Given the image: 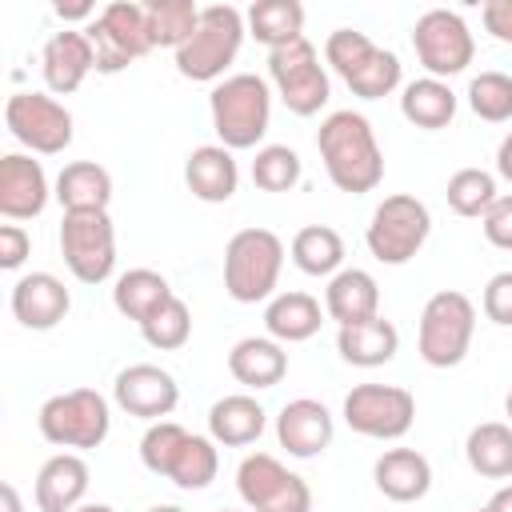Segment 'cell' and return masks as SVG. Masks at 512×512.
Instances as JSON below:
<instances>
[{
  "instance_id": "cell-1",
  "label": "cell",
  "mask_w": 512,
  "mask_h": 512,
  "mask_svg": "<svg viewBox=\"0 0 512 512\" xmlns=\"http://www.w3.org/2000/svg\"><path fill=\"white\" fill-rule=\"evenodd\" d=\"M316 148H320V160H324L328 180H332L340 192H348V196H364V192H372V188L384 180V152H380V140H376L368 116H360V112H352V108L328 112V116L320 120Z\"/></svg>"
},
{
  "instance_id": "cell-2",
  "label": "cell",
  "mask_w": 512,
  "mask_h": 512,
  "mask_svg": "<svg viewBox=\"0 0 512 512\" xmlns=\"http://www.w3.org/2000/svg\"><path fill=\"white\" fill-rule=\"evenodd\" d=\"M140 464L180 492H204L220 472V452L212 436H196L176 420H156L140 436Z\"/></svg>"
},
{
  "instance_id": "cell-3",
  "label": "cell",
  "mask_w": 512,
  "mask_h": 512,
  "mask_svg": "<svg viewBox=\"0 0 512 512\" xmlns=\"http://www.w3.org/2000/svg\"><path fill=\"white\" fill-rule=\"evenodd\" d=\"M208 112L220 144L228 152L260 148L268 124H272V88L256 72H232L208 92Z\"/></svg>"
},
{
  "instance_id": "cell-4",
  "label": "cell",
  "mask_w": 512,
  "mask_h": 512,
  "mask_svg": "<svg viewBox=\"0 0 512 512\" xmlns=\"http://www.w3.org/2000/svg\"><path fill=\"white\" fill-rule=\"evenodd\" d=\"M244 36H248V24H244L240 8H232V4L200 8L196 32L172 52L176 56V72L184 80H196V84H220L224 72L232 68V60L240 56Z\"/></svg>"
},
{
  "instance_id": "cell-5",
  "label": "cell",
  "mask_w": 512,
  "mask_h": 512,
  "mask_svg": "<svg viewBox=\"0 0 512 512\" xmlns=\"http://www.w3.org/2000/svg\"><path fill=\"white\" fill-rule=\"evenodd\" d=\"M280 272H284V240L272 228H240L224 244V292L236 304L272 300Z\"/></svg>"
},
{
  "instance_id": "cell-6",
  "label": "cell",
  "mask_w": 512,
  "mask_h": 512,
  "mask_svg": "<svg viewBox=\"0 0 512 512\" xmlns=\"http://www.w3.org/2000/svg\"><path fill=\"white\" fill-rule=\"evenodd\" d=\"M476 336V304L456 292L440 288L428 296L420 312V332H416V352L428 368H456Z\"/></svg>"
},
{
  "instance_id": "cell-7",
  "label": "cell",
  "mask_w": 512,
  "mask_h": 512,
  "mask_svg": "<svg viewBox=\"0 0 512 512\" xmlns=\"http://www.w3.org/2000/svg\"><path fill=\"white\" fill-rule=\"evenodd\" d=\"M432 232V212L424 200H416L412 192H392L372 208V220L364 228V244L380 264H408Z\"/></svg>"
},
{
  "instance_id": "cell-8",
  "label": "cell",
  "mask_w": 512,
  "mask_h": 512,
  "mask_svg": "<svg viewBox=\"0 0 512 512\" xmlns=\"http://www.w3.org/2000/svg\"><path fill=\"white\" fill-rule=\"evenodd\" d=\"M36 424L56 448H100L112 432V408L96 388H68L40 404Z\"/></svg>"
},
{
  "instance_id": "cell-9",
  "label": "cell",
  "mask_w": 512,
  "mask_h": 512,
  "mask_svg": "<svg viewBox=\"0 0 512 512\" xmlns=\"http://www.w3.org/2000/svg\"><path fill=\"white\" fill-rule=\"evenodd\" d=\"M92 48H96V72L104 76H116L124 72L132 60L148 56L156 44H152V32H148V12L144 4L136 0H112L96 12L92 24H84Z\"/></svg>"
},
{
  "instance_id": "cell-10",
  "label": "cell",
  "mask_w": 512,
  "mask_h": 512,
  "mask_svg": "<svg viewBox=\"0 0 512 512\" xmlns=\"http://www.w3.org/2000/svg\"><path fill=\"white\" fill-rule=\"evenodd\" d=\"M236 492L248 512H312V488L272 452H248L236 468Z\"/></svg>"
},
{
  "instance_id": "cell-11",
  "label": "cell",
  "mask_w": 512,
  "mask_h": 512,
  "mask_svg": "<svg viewBox=\"0 0 512 512\" xmlns=\"http://www.w3.org/2000/svg\"><path fill=\"white\" fill-rule=\"evenodd\" d=\"M268 80L292 116H316L332 96V80L312 40H296L288 48L268 52Z\"/></svg>"
},
{
  "instance_id": "cell-12",
  "label": "cell",
  "mask_w": 512,
  "mask_h": 512,
  "mask_svg": "<svg viewBox=\"0 0 512 512\" xmlns=\"http://www.w3.org/2000/svg\"><path fill=\"white\" fill-rule=\"evenodd\" d=\"M60 256L80 284H104L116 272V228L108 212H64Z\"/></svg>"
},
{
  "instance_id": "cell-13",
  "label": "cell",
  "mask_w": 512,
  "mask_h": 512,
  "mask_svg": "<svg viewBox=\"0 0 512 512\" xmlns=\"http://www.w3.org/2000/svg\"><path fill=\"white\" fill-rule=\"evenodd\" d=\"M344 424L368 440H400L416 424V396L400 384H356L340 408Z\"/></svg>"
},
{
  "instance_id": "cell-14",
  "label": "cell",
  "mask_w": 512,
  "mask_h": 512,
  "mask_svg": "<svg viewBox=\"0 0 512 512\" xmlns=\"http://www.w3.org/2000/svg\"><path fill=\"white\" fill-rule=\"evenodd\" d=\"M412 48H416V60L424 64V72L436 76V80L460 76L476 60L472 28L452 8H428L412 24Z\"/></svg>"
},
{
  "instance_id": "cell-15",
  "label": "cell",
  "mask_w": 512,
  "mask_h": 512,
  "mask_svg": "<svg viewBox=\"0 0 512 512\" xmlns=\"http://www.w3.org/2000/svg\"><path fill=\"white\" fill-rule=\"evenodd\" d=\"M4 124L36 156H60L72 144V112L52 92H12Z\"/></svg>"
},
{
  "instance_id": "cell-16",
  "label": "cell",
  "mask_w": 512,
  "mask_h": 512,
  "mask_svg": "<svg viewBox=\"0 0 512 512\" xmlns=\"http://www.w3.org/2000/svg\"><path fill=\"white\" fill-rule=\"evenodd\" d=\"M112 400L120 412L136 416V420H164L176 412L180 404V384L168 368L160 364H128L116 372V384H112Z\"/></svg>"
},
{
  "instance_id": "cell-17",
  "label": "cell",
  "mask_w": 512,
  "mask_h": 512,
  "mask_svg": "<svg viewBox=\"0 0 512 512\" xmlns=\"http://www.w3.org/2000/svg\"><path fill=\"white\" fill-rule=\"evenodd\" d=\"M48 200H52V184H48L40 160H32L24 152L0 156V216L8 224L40 216L48 208Z\"/></svg>"
},
{
  "instance_id": "cell-18",
  "label": "cell",
  "mask_w": 512,
  "mask_h": 512,
  "mask_svg": "<svg viewBox=\"0 0 512 512\" xmlns=\"http://www.w3.org/2000/svg\"><path fill=\"white\" fill-rule=\"evenodd\" d=\"M332 436H336V420H332V412H328L320 400H312V396L288 400V404L280 408V416H276V440H280V448H284L292 460H312V456H320V452L332 444Z\"/></svg>"
},
{
  "instance_id": "cell-19",
  "label": "cell",
  "mask_w": 512,
  "mask_h": 512,
  "mask_svg": "<svg viewBox=\"0 0 512 512\" xmlns=\"http://www.w3.org/2000/svg\"><path fill=\"white\" fill-rule=\"evenodd\" d=\"M40 72H44V84L52 96H72L88 80V72H96V48H92L88 32L84 28L52 32L40 52Z\"/></svg>"
},
{
  "instance_id": "cell-20",
  "label": "cell",
  "mask_w": 512,
  "mask_h": 512,
  "mask_svg": "<svg viewBox=\"0 0 512 512\" xmlns=\"http://www.w3.org/2000/svg\"><path fill=\"white\" fill-rule=\"evenodd\" d=\"M8 308L28 332H52L72 308V292L52 272H28L12 284Z\"/></svg>"
},
{
  "instance_id": "cell-21",
  "label": "cell",
  "mask_w": 512,
  "mask_h": 512,
  "mask_svg": "<svg viewBox=\"0 0 512 512\" xmlns=\"http://www.w3.org/2000/svg\"><path fill=\"white\" fill-rule=\"evenodd\" d=\"M88 460L76 456V452H56L40 464L36 472V484H32V496H36V508L40 512H76L84 504V492H88Z\"/></svg>"
},
{
  "instance_id": "cell-22",
  "label": "cell",
  "mask_w": 512,
  "mask_h": 512,
  "mask_svg": "<svg viewBox=\"0 0 512 512\" xmlns=\"http://www.w3.org/2000/svg\"><path fill=\"white\" fill-rule=\"evenodd\" d=\"M376 492L388 496L392 504H416L432 488V464L416 448H384L372 464Z\"/></svg>"
},
{
  "instance_id": "cell-23",
  "label": "cell",
  "mask_w": 512,
  "mask_h": 512,
  "mask_svg": "<svg viewBox=\"0 0 512 512\" xmlns=\"http://www.w3.org/2000/svg\"><path fill=\"white\" fill-rule=\"evenodd\" d=\"M184 184L196 200L204 204H224L236 196L240 188V168H236V156L224 148V144H200L188 152L184 160Z\"/></svg>"
},
{
  "instance_id": "cell-24",
  "label": "cell",
  "mask_w": 512,
  "mask_h": 512,
  "mask_svg": "<svg viewBox=\"0 0 512 512\" xmlns=\"http://www.w3.org/2000/svg\"><path fill=\"white\" fill-rule=\"evenodd\" d=\"M52 196L64 212H108L112 204V172L96 160H72L60 168Z\"/></svg>"
},
{
  "instance_id": "cell-25",
  "label": "cell",
  "mask_w": 512,
  "mask_h": 512,
  "mask_svg": "<svg viewBox=\"0 0 512 512\" xmlns=\"http://www.w3.org/2000/svg\"><path fill=\"white\" fill-rule=\"evenodd\" d=\"M324 312L344 328L380 316V284L364 268H340L324 288Z\"/></svg>"
},
{
  "instance_id": "cell-26",
  "label": "cell",
  "mask_w": 512,
  "mask_h": 512,
  "mask_svg": "<svg viewBox=\"0 0 512 512\" xmlns=\"http://www.w3.org/2000/svg\"><path fill=\"white\" fill-rule=\"evenodd\" d=\"M228 372L244 388H276L288 376V352L272 336H244L228 352Z\"/></svg>"
},
{
  "instance_id": "cell-27",
  "label": "cell",
  "mask_w": 512,
  "mask_h": 512,
  "mask_svg": "<svg viewBox=\"0 0 512 512\" xmlns=\"http://www.w3.org/2000/svg\"><path fill=\"white\" fill-rule=\"evenodd\" d=\"M268 424V412L256 396L248 392H232V396H220L212 408H208V436L224 448H248L260 440Z\"/></svg>"
},
{
  "instance_id": "cell-28",
  "label": "cell",
  "mask_w": 512,
  "mask_h": 512,
  "mask_svg": "<svg viewBox=\"0 0 512 512\" xmlns=\"http://www.w3.org/2000/svg\"><path fill=\"white\" fill-rule=\"evenodd\" d=\"M336 352L352 368H380L400 352V332L384 316H372V320H360V324H344L336 332Z\"/></svg>"
},
{
  "instance_id": "cell-29",
  "label": "cell",
  "mask_w": 512,
  "mask_h": 512,
  "mask_svg": "<svg viewBox=\"0 0 512 512\" xmlns=\"http://www.w3.org/2000/svg\"><path fill=\"white\" fill-rule=\"evenodd\" d=\"M324 308L312 292H276L268 304H264V328L272 340L280 344H300V340H312L324 324Z\"/></svg>"
},
{
  "instance_id": "cell-30",
  "label": "cell",
  "mask_w": 512,
  "mask_h": 512,
  "mask_svg": "<svg viewBox=\"0 0 512 512\" xmlns=\"http://www.w3.org/2000/svg\"><path fill=\"white\" fill-rule=\"evenodd\" d=\"M400 116H404L412 128L440 132V128H448L452 116H456V92L448 88V80H436V76L408 80V84L400 88Z\"/></svg>"
},
{
  "instance_id": "cell-31",
  "label": "cell",
  "mask_w": 512,
  "mask_h": 512,
  "mask_svg": "<svg viewBox=\"0 0 512 512\" xmlns=\"http://www.w3.org/2000/svg\"><path fill=\"white\" fill-rule=\"evenodd\" d=\"M172 296H176L172 284L156 268H128L112 284V308L124 320H136V324H144L152 312H160Z\"/></svg>"
},
{
  "instance_id": "cell-32",
  "label": "cell",
  "mask_w": 512,
  "mask_h": 512,
  "mask_svg": "<svg viewBox=\"0 0 512 512\" xmlns=\"http://www.w3.org/2000/svg\"><path fill=\"white\" fill-rule=\"evenodd\" d=\"M244 24H248V36H256V44L276 52V48L304 40V4L300 0H256L244 12Z\"/></svg>"
},
{
  "instance_id": "cell-33",
  "label": "cell",
  "mask_w": 512,
  "mask_h": 512,
  "mask_svg": "<svg viewBox=\"0 0 512 512\" xmlns=\"http://www.w3.org/2000/svg\"><path fill=\"white\" fill-rule=\"evenodd\" d=\"M464 460L484 480H508L512 476V424L508 420H484L464 440Z\"/></svg>"
},
{
  "instance_id": "cell-34",
  "label": "cell",
  "mask_w": 512,
  "mask_h": 512,
  "mask_svg": "<svg viewBox=\"0 0 512 512\" xmlns=\"http://www.w3.org/2000/svg\"><path fill=\"white\" fill-rule=\"evenodd\" d=\"M292 264L304 276H336L344 268V236L332 224H304L288 244Z\"/></svg>"
},
{
  "instance_id": "cell-35",
  "label": "cell",
  "mask_w": 512,
  "mask_h": 512,
  "mask_svg": "<svg viewBox=\"0 0 512 512\" xmlns=\"http://www.w3.org/2000/svg\"><path fill=\"white\" fill-rule=\"evenodd\" d=\"M144 12H148L152 44L156 48H172V52L200 24V4H192V0H144Z\"/></svg>"
},
{
  "instance_id": "cell-36",
  "label": "cell",
  "mask_w": 512,
  "mask_h": 512,
  "mask_svg": "<svg viewBox=\"0 0 512 512\" xmlns=\"http://www.w3.org/2000/svg\"><path fill=\"white\" fill-rule=\"evenodd\" d=\"M444 196H448V208H452L456 216L480 220V216L496 204L500 192H496V176H492L488 168H456V172L448 176Z\"/></svg>"
},
{
  "instance_id": "cell-37",
  "label": "cell",
  "mask_w": 512,
  "mask_h": 512,
  "mask_svg": "<svg viewBox=\"0 0 512 512\" xmlns=\"http://www.w3.org/2000/svg\"><path fill=\"white\" fill-rule=\"evenodd\" d=\"M304 176V164L296 156V148L288 144H260L256 160H252V184L260 192H292Z\"/></svg>"
},
{
  "instance_id": "cell-38",
  "label": "cell",
  "mask_w": 512,
  "mask_h": 512,
  "mask_svg": "<svg viewBox=\"0 0 512 512\" xmlns=\"http://www.w3.org/2000/svg\"><path fill=\"white\" fill-rule=\"evenodd\" d=\"M140 336H144V344L156 348V352H176V348H184V344L192 340V308H188L180 296H172L160 312H152V316L140 324Z\"/></svg>"
},
{
  "instance_id": "cell-39",
  "label": "cell",
  "mask_w": 512,
  "mask_h": 512,
  "mask_svg": "<svg viewBox=\"0 0 512 512\" xmlns=\"http://www.w3.org/2000/svg\"><path fill=\"white\" fill-rule=\"evenodd\" d=\"M468 108L488 120V124H508L512 120V76L508 72H480L468 80Z\"/></svg>"
},
{
  "instance_id": "cell-40",
  "label": "cell",
  "mask_w": 512,
  "mask_h": 512,
  "mask_svg": "<svg viewBox=\"0 0 512 512\" xmlns=\"http://www.w3.org/2000/svg\"><path fill=\"white\" fill-rule=\"evenodd\" d=\"M400 80H404V72H400V56L388 52V48H376L372 60H368L356 76H348L344 84H348L352 96H360V100H384V96H392V92L400 88Z\"/></svg>"
},
{
  "instance_id": "cell-41",
  "label": "cell",
  "mask_w": 512,
  "mask_h": 512,
  "mask_svg": "<svg viewBox=\"0 0 512 512\" xmlns=\"http://www.w3.org/2000/svg\"><path fill=\"white\" fill-rule=\"evenodd\" d=\"M376 48H380V44H372L364 32H356V28H336V32H328V40H324V64H328L340 80H348V76H356V72L372 60Z\"/></svg>"
},
{
  "instance_id": "cell-42",
  "label": "cell",
  "mask_w": 512,
  "mask_h": 512,
  "mask_svg": "<svg viewBox=\"0 0 512 512\" xmlns=\"http://www.w3.org/2000/svg\"><path fill=\"white\" fill-rule=\"evenodd\" d=\"M480 308H484V316H488L492 324L512 328V272H496V276L484 284Z\"/></svg>"
},
{
  "instance_id": "cell-43",
  "label": "cell",
  "mask_w": 512,
  "mask_h": 512,
  "mask_svg": "<svg viewBox=\"0 0 512 512\" xmlns=\"http://www.w3.org/2000/svg\"><path fill=\"white\" fill-rule=\"evenodd\" d=\"M480 228H484V240L500 252H512V192L508 196H496V204L480 216Z\"/></svg>"
},
{
  "instance_id": "cell-44",
  "label": "cell",
  "mask_w": 512,
  "mask_h": 512,
  "mask_svg": "<svg viewBox=\"0 0 512 512\" xmlns=\"http://www.w3.org/2000/svg\"><path fill=\"white\" fill-rule=\"evenodd\" d=\"M32 256V236L20 224H0V268L16 272Z\"/></svg>"
},
{
  "instance_id": "cell-45",
  "label": "cell",
  "mask_w": 512,
  "mask_h": 512,
  "mask_svg": "<svg viewBox=\"0 0 512 512\" xmlns=\"http://www.w3.org/2000/svg\"><path fill=\"white\" fill-rule=\"evenodd\" d=\"M480 24L488 36H496L500 44H512V0H488L480 8Z\"/></svg>"
},
{
  "instance_id": "cell-46",
  "label": "cell",
  "mask_w": 512,
  "mask_h": 512,
  "mask_svg": "<svg viewBox=\"0 0 512 512\" xmlns=\"http://www.w3.org/2000/svg\"><path fill=\"white\" fill-rule=\"evenodd\" d=\"M56 16L60 20H96V4H88V0H80V4H56Z\"/></svg>"
},
{
  "instance_id": "cell-47",
  "label": "cell",
  "mask_w": 512,
  "mask_h": 512,
  "mask_svg": "<svg viewBox=\"0 0 512 512\" xmlns=\"http://www.w3.org/2000/svg\"><path fill=\"white\" fill-rule=\"evenodd\" d=\"M496 176L512 184V132H508V136L500 140V148H496Z\"/></svg>"
},
{
  "instance_id": "cell-48",
  "label": "cell",
  "mask_w": 512,
  "mask_h": 512,
  "mask_svg": "<svg viewBox=\"0 0 512 512\" xmlns=\"http://www.w3.org/2000/svg\"><path fill=\"white\" fill-rule=\"evenodd\" d=\"M0 504H4L0 512H24V500H20V492H16V484H12V480H4V484H0Z\"/></svg>"
},
{
  "instance_id": "cell-49",
  "label": "cell",
  "mask_w": 512,
  "mask_h": 512,
  "mask_svg": "<svg viewBox=\"0 0 512 512\" xmlns=\"http://www.w3.org/2000/svg\"><path fill=\"white\" fill-rule=\"evenodd\" d=\"M488 508H492V512H512V484L496 488V492H492V500H488Z\"/></svg>"
},
{
  "instance_id": "cell-50",
  "label": "cell",
  "mask_w": 512,
  "mask_h": 512,
  "mask_svg": "<svg viewBox=\"0 0 512 512\" xmlns=\"http://www.w3.org/2000/svg\"><path fill=\"white\" fill-rule=\"evenodd\" d=\"M76 512H116V508L112 504H80Z\"/></svg>"
},
{
  "instance_id": "cell-51",
  "label": "cell",
  "mask_w": 512,
  "mask_h": 512,
  "mask_svg": "<svg viewBox=\"0 0 512 512\" xmlns=\"http://www.w3.org/2000/svg\"><path fill=\"white\" fill-rule=\"evenodd\" d=\"M148 512H184V508H176V504H156V508H148Z\"/></svg>"
},
{
  "instance_id": "cell-52",
  "label": "cell",
  "mask_w": 512,
  "mask_h": 512,
  "mask_svg": "<svg viewBox=\"0 0 512 512\" xmlns=\"http://www.w3.org/2000/svg\"><path fill=\"white\" fill-rule=\"evenodd\" d=\"M504 416H508V424H512V388H508V396H504Z\"/></svg>"
},
{
  "instance_id": "cell-53",
  "label": "cell",
  "mask_w": 512,
  "mask_h": 512,
  "mask_svg": "<svg viewBox=\"0 0 512 512\" xmlns=\"http://www.w3.org/2000/svg\"><path fill=\"white\" fill-rule=\"evenodd\" d=\"M476 512H492V508H488V504H484V508H476Z\"/></svg>"
},
{
  "instance_id": "cell-54",
  "label": "cell",
  "mask_w": 512,
  "mask_h": 512,
  "mask_svg": "<svg viewBox=\"0 0 512 512\" xmlns=\"http://www.w3.org/2000/svg\"><path fill=\"white\" fill-rule=\"evenodd\" d=\"M220 512H240V508H220Z\"/></svg>"
}]
</instances>
